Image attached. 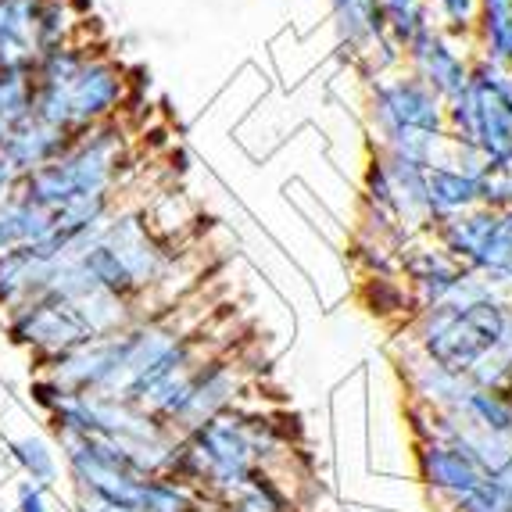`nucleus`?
I'll use <instances>...</instances> for the list:
<instances>
[{"mask_svg": "<svg viewBox=\"0 0 512 512\" xmlns=\"http://www.w3.org/2000/svg\"><path fill=\"white\" fill-rule=\"evenodd\" d=\"M29 0H0V72H18L33 51Z\"/></svg>", "mask_w": 512, "mask_h": 512, "instance_id": "1", "label": "nucleus"}]
</instances>
